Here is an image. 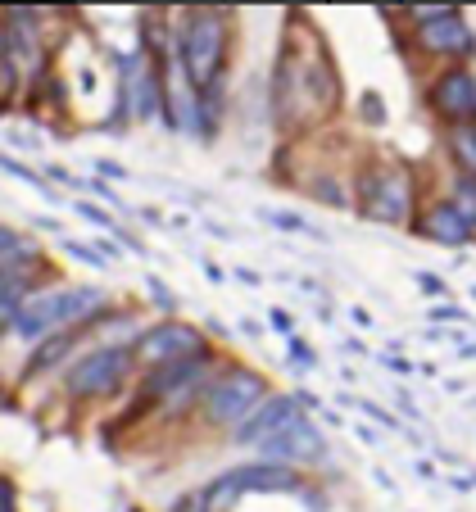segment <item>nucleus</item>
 I'll return each mask as SVG.
<instances>
[{"label":"nucleus","mask_w":476,"mask_h":512,"mask_svg":"<svg viewBox=\"0 0 476 512\" xmlns=\"http://www.w3.org/2000/svg\"><path fill=\"white\" fill-rule=\"evenodd\" d=\"M340 100H345V82H340L336 55H331L318 23L295 10L282 28V46H277L268 78L272 127L282 136L313 132L327 118H336Z\"/></svg>","instance_id":"f257e3e1"},{"label":"nucleus","mask_w":476,"mask_h":512,"mask_svg":"<svg viewBox=\"0 0 476 512\" xmlns=\"http://www.w3.org/2000/svg\"><path fill=\"white\" fill-rule=\"evenodd\" d=\"M354 209L381 227H413L422 213V182L399 159H368L354 173Z\"/></svg>","instance_id":"f03ea898"},{"label":"nucleus","mask_w":476,"mask_h":512,"mask_svg":"<svg viewBox=\"0 0 476 512\" xmlns=\"http://www.w3.org/2000/svg\"><path fill=\"white\" fill-rule=\"evenodd\" d=\"M227 50H232V10H186L177 32V59L200 96H223L227 82Z\"/></svg>","instance_id":"7ed1b4c3"},{"label":"nucleus","mask_w":476,"mask_h":512,"mask_svg":"<svg viewBox=\"0 0 476 512\" xmlns=\"http://www.w3.org/2000/svg\"><path fill=\"white\" fill-rule=\"evenodd\" d=\"M263 399H268L263 372L236 363V368L218 372V381L209 386V395H204V404H200V417H204V426H214V431H241Z\"/></svg>","instance_id":"20e7f679"},{"label":"nucleus","mask_w":476,"mask_h":512,"mask_svg":"<svg viewBox=\"0 0 476 512\" xmlns=\"http://www.w3.org/2000/svg\"><path fill=\"white\" fill-rule=\"evenodd\" d=\"M96 313H105V295L96 286H64L28 300L10 318L19 327V336H55V331H68L82 318H96Z\"/></svg>","instance_id":"39448f33"},{"label":"nucleus","mask_w":476,"mask_h":512,"mask_svg":"<svg viewBox=\"0 0 476 512\" xmlns=\"http://www.w3.org/2000/svg\"><path fill=\"white\" fill-rule=\"evenodd\" d=\"M132 368H136V354L127 345H100L68 368L64 390H68V399H82V404L87 399H109L127 386Z\"/></svg>","instance_id":"423d86ee"},{"label":"nucleus","mask_w":476,"mask_h":512,"mask_svg":"<svg viewBox=\"0 0 476 512\" xmlns=\"http://www.w3.org/2000/svg\"><path fill=\"white\" fill-rule=\"evenodd\" d=\"M136 363H150V368H173V363H186V358L209 354V340L200 336V327L182 318H164L159 327L141 331L136 336Z\"/></svg>","instance_id":"0eeeda50"},{"label":"nucleus","mask_w":476,"mask_h":512,"mask_svg":"<svg viewBox=\"0 0 476 512\" xmlns=\"http://www.w3.org/2000/svg\"><path fill=\"white\" fill-rule=\"evenodd\" d=\"M427 109L440 118V127H472L476 123V73L472 64L440 68L427 82Z\"/></svg>","instance_id":"6e6552de"},{"label":"nucleus","mask_w":476,"mask_h":512,"mask_svg":"<svg viewBox=\"0 0 476 512\" xmlns=\"http://www.w3.org/2000/svg\"><path fill=\"white\" fill-rule=\"evenodd\" d=\"M263 463H277V467H295V472H309V467H327L331 463V445H327V431H322L313 417H300L295 426H286L277 440L259 449Z\"/></svg>","instance_id":"1a4fd4ad"},{"label":"nucleus","mask_w":476,"mask_h":512,"mask_svg":"<svg viewBox=\"0 0 476 512\" xmlns=\"http://www.w3.org/2000/svg\"><path fill=\"white\" fill-rule=\"evenodd\" d=\"M413 50H422L427 59H445V68L472 64L476 59V32L463 19V10H449L445 19H431L422 28H413Z\"/></svg>","instance_id":"9d476101"},{"label":"nucleus","mask_w":476,"mask_h":512,"mask_svg":"<svg viewBox=\"0 0 476 512\" xmlns=\"http://www.w3.org/2000/svg\"><path fill=\"white\" fill-rule=\"evenodd\" d=\"M300 417H304L300 395H291V390H272V395L250 413V422H245L241 431H232V440H236V445H254V449H263L268 440H277V435H282L286 426L300 422Z\"/></svg>","instance_id":"9b49d317"},{"label":"nucleus","mask_w":476,"mask_h":512,"mask_svg":"<svg viewBox=\"0 0 476 512\" xmlns=\"http://www.w3.org/2000/svg\"><path fill=\"white\" fill-rule=\"evenodd\" d=\"M232 481H236V490H241V494H304V490H313V485L304 481V472H295V467H277V463H263V458L232 467ZM304 499H309V494H304Z\"/></svg>","instance_id":"f8f14e48"},{"label":"nucleus","mask_w":476,"mask_h":512,"mask_svg":"<svg viewBox=\"0 0 476 512\" xmlns=\"http://www.w3.org/2000/svg\"><path fill=\"white\" fill-rule=\"evenodd\" d=\"M413 232L422 236V241H431V245H445V250H467L472 245V227L458 218V209L440 195V200H431L427 209L418 213V223H413Z\"/></svg>","instance_id":"ddd939ff"},{"label":"nucleus","mask_w":476,"mask_h":512,"mask_svg":"<svg viewBox=\"0 0 476 512\" xmlns=\"http://www.w3.org/2000/svg\"><path fill=\"white\" fill-rule=\"evenodd\" d=\"M5 41H10V59L19 73L41 68V41H37V10H5Z\"/></svg>","instance_id":"4468645a"},{"label":"nucleus","mask_w":476,"mask_h":512,"mask_svg":"<svg viewBox=\"0 0 476 512\" xmlns=\"http://www.w3.org/2000/svg\"><path fill=\"white\" fill-rule=\"evenodd\" d=\"M445 159L454 168V177H472L476 182V123L445 127Z\"/></svg>","instance_id":"2eb2a0df"},{"label":"nucleus","mask_w":476,"mask_h":512,"mask_svg":"<svg viewBox=\"0 0 476 512\" xmlns=\"http://www.w3.org/2000/svg\"><path fill=\"white\" fill-rule=\"evenodd\" d=\"M245 494L236 490V481H232V472H223L218 481H209L200 490V503H204V512H236V503H241Z\"/></svg>","instance_id":"dca6fc26"},{"label":"nucleus","mask_w":476,"mask_h":512,"mask_svg":"<svg viewBox=\"0 0 476 512\" xmlns=\"http://www.w3.org/2000/svg\"><path fill=\"white\" fill-rule=\"evenodd\" d=\"M73 349V331H55V336H46L37 345V354L28 358V377H37V372H46V368H55L59 358Z\"/></svg>","instance_id":"f3484780"},{"label":"nucleus","mask_w":476,"mask_h":512,"mask_svg":"<svg viewBox=\"0 0 476 512\" xmlns=\"http://www.w3.org/2000/svg\"><path fill=\"white\" fill-rule=\"evenodd\" d=\"M445 200L454 204L458 218H463V223L476 232V182H472V177H454V182H449V195H445Z\"/></svg>","instance_id":"a211bd4d"},{"label":"nucleus","mask_w":476,"mask_h":512,"mask_svg":"<svg viewBox=\"0 0 476 512\" xmlns=\"http://www.w3.org/2000/svg\"><path fill=\"white\" fill-rule=\"evenodd\" d=\"M259 218H263V223H272V227H282V232H309L313 241H327V236H322L318 227H309V223H304L300 213H286V209H263Z\"/></svg>","instance_id":"6ab92c4d"},{"label":"nucleus","mask_w":476,"mask_h":512,"mask_svg":"<svg viewBox=\"0 0 476 512\" xmlns=\"http://www.w3.org/2000/svg\"><path fill=\"white\" fill-rule=\"evenodd\" d=\"M354 109H359L363 127H386V100H381V91H359Z\"/></svg>","instance_id":"aec40b11"},{"label":"nucleus","mask_w":476,"mask_h":512,"mask_svg":"<svg viewBox=\"0 0 476 512\" xmlns=\"http://www.w3.org/2000/svg\"><path fill=\"white\" fill-rule=\"evenodd\" d=\"M340 404H354V408H359V413H368L372 422H381V426H386V431H404V422H399V417H390L386 408H381V404H372V399H345V395H340Z\"/></svg>","instance_id":"412c9836"},{"label":"nucleus","mask_w":476,"mask_h":512,"mask_svg":"<svg viewBox=\"0 0 476 512\" xmlns=\"http://www.w3.org/2000/svg\"><path fill=\"white\" fill-rule=\"evenodd\" d=\"M286 349H291V358H295V363H300V368H318V354H313V349H309V340H300V336H291V340H286Z\"/></svg>","instance_id":"4be33fe9"},{"label":"nucleus","mask_w":476,"mask_h":512,"mask_svg":"<svg viewBox=\"0 0 476 512\" xmlns=\"http://www.w3.org/2000/svg\"><path fill=\"white\" fill-rule=\"evenodd\" d=\"M0 168H5V173H10V177H23V182H32V186H46V177H41V173H32V168H23L19 159H10V155H5V150H0Z\"/></svg>","instance_id":"5701e85b"},{"label":"nucleus","mask_w":476,"mask_h":512,"mask_svg":"<svg viewBox=\"0 0 476 512\" xmlns=\"http://www.w3.org/2000/svg\"><path fill=\"white\" fill-rule=\"evenodd\" d=\"M431 322H467V313L458 309L454 300H440L436 309H431Z\"/></svg>","instance_id":"b1692460"},{"label":"nucleus","mask_w":476,"mask_h":512,"mask_svg":"<svg viewBox=\"0 0 476 512\" xmlns=\"http://www.w3.org/2000/svg\"><path fill=\"white\" fill-rule=\"evenodd\" d=\"M64 250L73 254V259H82V263H96V268H105V254L100 250H91V245H78V241H64Z\"/></svg>","instance_id":"393cba45"},{"label":"nucleus","mask_w":476,"mask_h":512,"mask_svg":"<svg viewBox=\"0 0 476 512\" xmlns=\"http://www.w3.org/2000/svg\"><path fill=\"white\" fill-rule=\"evenodd\" d=\"M413 281H418V290H427V295H445V281L431 277V272H413Z\"/></svg>","instance_id":"a878e982"},{"label":"nucleus","mask_w":476,"mask_h":512,"mask_svg":"<svg viewBox=\"0 0 476 512\" xmlns=\"http://www.w3.org/2000/svg\"><path fill=\"white\" fill-rule=\"evenodd\" d=\"M78 213L87 218V223H96V227H114V218H109L105 209H91V204H78Z\"/></svg>","instance_id":"bb28decb"},{"label":"nucleus","mask_w":476,"mask_h":512,"mask_svg":"<svg viewBox=\"0 0 476 512\" xmlns=\"http://www.w3.org/2000/svg\"><path fill=\"white\" fill-rule=\"evenodd\" d=\"M14 494H19L14 490V481L10 476H0V512H14Z\"/></svg>","instance_id":"cd10ccee"},{"label":"nucleus","mask_w":476,"mask_h":512,"mask_svg":"<svg viewBox=\"0 0 476 512\" xmlns=\"http://www.w3.org/2000/svg\"><path fill=\"white\" fill-rule=\"evenodd\" d=\"M150 295H155V300L164 304V313H168V309H173V304H177V300H173V290H168L164 281H155V277H150Z\"/></svg>","instance_id":"c85d7f7f"},{"label":"nucleus","mask_w":476,"mask_h":512,"mask_svg":"<svg viewBox=\"0 0 476 512\" xmlns=\"http://www.w3.org/2000/svg\"><path fill=\"white\" fill-rule=\"evenodd\" d=\"M449 490H454V494H472L476 481H472V476H449Z\"/></svg>","instance_id":"c756f323"},{"label":"nucleus","mask_w":476,"mask_h":512,"mask_svg":"<svg viewBox=\"0 0 476 512\" xmlns=\"http://www.w3.org/2000/svg\"><path fill=\"white\" fill-rule=\"evenodd\" d=\"M268 322H272L277 331H286V336H291V318H286L282 309H272V313H268Z\"/></svg>","instance_id":"7c9ffc66"},{"label":"nucleus","mask_w":476,"mask_h":512,"mask_svg":"<svg viewBox=\"0 0 476 512\" xmlns=\"http://www.w3.org/2000/svg\"><path fill=\"white\" fill-rule=\"evenodd\" d=\"M14 241H19V236H14V227H5V223H0V254L10 250V245H14Z\"/></svg>","instance_id":"2f4dec72"},{"label":"nucleus","mask_w":476,"mask_h":512,"mask_svg":"<svg viewBox=\"0 0 476 512\" xmlns=\"http://www.w3.org/2000/svg\"><path fill=\"white\" fill-rule=\"evenodd\" d=\"M96 168H100V173H105V177H123V168H118L114 159H96Z\"/></svg>","instance_id":"473e14b6"},{"label":"nucleus","mask_w":476,"mask_h":512,"mask_svg":"<svg viewBox=\"0 0 476 512\" xmlns=\"http://www.w3.org/2000/svg\"><path fill=\"white\" fill-rule=\"evenodd\" d=\"M91 191H96V195H100V200H109V204H114V209H118V204H123V200H114V191H109V186H105V182H91Z\"/></svg>","instance_id":"72a5a7b5"},{"label":"nucleus","mask_w":476,"mask_h":512,"mask_svg":"<svg viewBox=\"0 0 476 512\" xmlns=\"http://www.w3.org/2000/svg\"><path fill=\"white\" fill-rule=\"evenodd\" d=\"M236 277H241L245 286H259V272H250V268H236Z\"/></svg>","instance_id":"f704fd0d"},{"label":"nucleus","mask_w":476,"mask_h":512,"mask_svg":"<svg viewBox=\"0 0 476 512\" xmlns=\"http://www.w3.org/2000/svg\"><path fill=\"white\" fill-rule=\"evenodd\" d=\"M458 358H476V340H467V345H458Z\"/></svg>","instance_id":"c9c22d12"},{"label":"nucleus","mask_w":476,"mask_h":512,"mask_svg":"<svg viewBox=\"0 0 476 512\" xmlns=\"http://www.w3.org/2000/svg\"><path fill=\"white\" fill-rule=\"evenodd\" d=\"M472 300H476V286H472Z\"/></svg>","instance_id":"e433bc0d"}]
</instances>
